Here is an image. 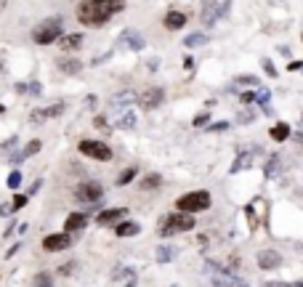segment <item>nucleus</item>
<instances>
[{"label":"nucleus","mask_w":303,"mask_h":287,"mask_svg":"<svg viewBox=\"0 0 303 287\" xmlns=\"http://www.w3.org/2000/svg\"><path fill=\"white\" fill-rule=\"evenodd\" d=\"M125 11V0H83L77 5V22L83 27H98L107 24L112 16Z\"/></svg>","instance_id":"nucleus-1"},{"label":"nucleus","mask_w":303,"mask_h":287,"mask_svg":"<svg viewBox=\"0 0 303 287\" xmlns=\"http://www.w3.org/2000/svg\"><path fill=\"white\" fill-rule=\"evenodd\" d=\"M194 229V215L186 213H176V215H165L160 224V234L162 237H176L181 231H192Z\"/></svg>","instance_id":"nucleus-2"},{"label":"nucleus","mask_w":303,"mask_h":287,"mask_svg":"<svg viewBox=\"0 0 303 287\" xmlns=\"http://www.w3.org/2000/svg\"><path fill=\"white\" fill-rule=\"evenodd\" d=\"M208 207H210V192H205V189H200V192H189V194H183V197L176 202V210H181L186 215L208 210Z\"/></svg>","instance_id":"nucleus-3"},{"label":"nucleus","mask_w":303,"mask_h":287,"mask_svg":"<svg viewBox=\"0 0 303 287\" xmlns=\"http://www.w3.org/2000/svg\"><path fill=\"white\" fill-rule=\"evenodd\" d=\"M61 37V19H48V22L37 24L35 29H32V40L37 45H48Z\"/></svg>","instance_id":"nucleus-4"},{"label":"nucleus","mask_w":303,"mask_h":287,"mask_svg":"<svg viewBox=\"0 0 303 287\" xmlns=\"http://www.w3.org/2000/svg\"><path fill=\"white\" fill-rule=\"evenodd\" d=\"M208 269H210V279H213L215 287H250L247 282L237 279L229 269H223V266H215L213 260H208Z\"/></svg>","instance_id":"nucleus-5"},{"label":"nucleus","mask_w":303,"mask_h":287,"mask_svg":"<svg viewBox=\"0 0 303 287\" xmlns=\"http://www.w3.org/2000/svg\"><path fill=\"white\" fill-rule=\"evenodd\" d=\"M80 152L85 154V157H93V160H98V162H109L112 160V149L107 146L104 141H91V139H85V141H80Z\"/></svg>","instance_id":"nucleus-6"},{"label":"nucleus","mask_w":303,"mask_h":287,"mask_svg":"<svg viewBox=\"0 0 303 287\" xmlns=\"http://www.w3.org/2000/svg\"><path fill=\"white\" fill-rule=\"evenodd\" d=\"M101 194H104V189L98 181H83L80 186L75 189V200L77 202H101Z\"/></svg>","instance_id":"nucleus-7"},{"label":"nucleus","mask_w":303,"mask_h":287,"mask_svg":"<svg viewBox=\"0 0 303 287\" xmlns=\"http://www.w3.org/2000/svg\"><path fill=\"white\" fill-rule=\"evenodd\" d=\"M162 99H165V90H162V88H147L144 93H138V96H136L138 107L147 109V112H149V109H154V107H160Z\"/></svg>","instance_id":"nucleus-8"},{"label":"nucleus","mask_w":303,"mask_h":287,"mask_svg":"<svg viewBox=\"0 0 303 287\" xmlns=\"http://www.w3.org/2000/svg\"><path fill=\"white\" fill-rule=\"evenodd\" d=\"M43 247L48 253L69 250V247H72V234H48V237L43 239Z\"/></svg>","instance_id":"nucleus-9"},{"label":"nucleus","mask_w":303,"mask_h":287,"mask_svg":"<svg viewBox=\"0 0 303 287\" xmlns=\"http://www.w3.org/2000/svg\"><path fill=\"white\" fill-rule=\"evenodd\" d=\"M117 45H128L130 51H141L144 45H147V40H144V35L138 29H125L120 37H117Z\"/></svg>","instance_id":"nucleus-10"},{"label":"nucleus","mask_w":303,"mask_h":287,"mask_svg":"<svg viewBox=\"0 0 303 287\" xmlns=\"http://www.w3.org/2000/svg\"><path fill=\"white\" fill-rule=\"evenodd\" d=\"M125 215H128V210H125V207H112V210H101V213H98V218H96V224L109 226V224H117L120 218H125Z\"/></svg>","instance_id":"nucleus-11"},{"label":"nucleus","mask_w":303,"mask_h":287,"mask_svg":"<svg viewBox=\"0 0 303 287\" xmlns=\"http://www.w3.org/2000/svg\"><path fill=\"white\" fill-rule=\"evenodd\" d=\"M279 263H282V256L276 250H261L258 253V266H261V269L269 271V269H276Z\"/></svg>","instance_id":"nucleus-12"},{"label":"nucleus","mask_w":303,"mask_h":287,"mask_svg":"<svg viewBox=\"0 0 303 287\" xmlns=\"http://www.w3.org/2000/svg\"><path fill=\"white\" fill-rule=\"evenodd\" d=\"M64 109H67V104H64V101H56V104H51V107H45V109H37V112H32V115H35L32 120L40 122V120H48V117H59Z\"/></svg>","instance_id":"nucleus-13"},{"label":"nucleus","mask_w":303,"mask_h":287,"mask_svg":"<svg viewBox=\"0 0 303 287\" xmlns=\"http://www.w3.org/2000/svg\"><path fill=\"white\" fill-rule=\"evenodd\" d=\"M85 224H88V215L85 213H69L67 221H64V234H72V231L83 229Z\"/></svg>","instance_id":"nucleus-14"},{"label":"nucleus","mask_w":303,"mask_h":287,"mask_svg":"<svg viewBox=\"0 0 303 287\" xmlns=\"http://www.w3.org/2000/svg\"><path fill=\"white\" fill-rule=\"evenodd\" d=\"M162 24H165V29H181L183 24H186V14H181V11H168Z\"/></svg>","instance_id":"nucleus-15"},{"label":"nucleus","mask_w":303,"mask_h":287,"mask_svg":"<svg viewBox=\"0 0 303 287\" xmlns=\"http://www.w3.org/2000/svg\"><path fill=\"white\" fill-rule=\"evenodd\" d=\"M215 19H218V3H215V0H205V8H202V24H205V27H213Z\"/></svg>","instance_id":"nucleus-16"},{"label":"nucleus","mask_w":303,"mask_h":287,"mask_svg":"<svg viewBox=\"0 0 303 287\" xmlns=\"http://www.w3.org/2000/svg\"><path fill=\"white\" fill-rule=\"evenodd\" d=\"M61 72H67V75H77V72L83 69V61L80 58H69V56H64V58H59V64H56Z\"/></svg>","instance_id":"nucleus-17"},{"label":"nucleus","mask_w":303,"mask_h":287,"mask_svg":"<svg viewBox=\"0 0 303 287\" xmlns=\"http://www.w3.org/2000/svg\"><path fill=\"white\" fill-rule=\"evenodd\" d=\"M253 154H261V149H250V152H242L240 157H237V162L232 165V173H237V171H245V168L253 165Z\"/></svg>","instance_id":"nucleus-18"},{"label":"nucleus","mask_w":303,"mask_h":287,"mask_svg":"<svg viewBox=\"0 0 303 287\" xmlns=\"http://www.w3.org/2000/svg\"><path fill=\"white\" fill-rule=\"evenodd\" d=\"M138 231H141V226L133 224V221H125V224H117L115 226L117 237H133V234H138Z\"/></svg>","instance_id":"nucleus-19"},{"label":"nucleus","mask_w":303,"mask_h":287,"mask_svg":"<svg viewBox=\"0 0 303 287\" xmlns=\"http://www.w3.org/2000/svg\"><path fill=\"white\" fill-rule=\"evenodd\" d=\"M290 136H293V128H290L287 122H276V125L272 128V139L274 141H287Z\"/></svg>","instance_id":"nucleus-20"},{"label":"nucleus","mask_w":303,"mask_h":287,"mask_svg":"<svg viewBox=\"0 0 303 287\" xmlns=\"http://www.w3.org/2000/svg\"><path fill=\"white\" fill-rule=\"evenodd\" d=\"M83 45V35L77 32V35H67V37H61V51H77Z\"/></svg>","instance_id":"nucleus-21"},{"label":"nucleus","mask_w":303,"mask_h":287,"mask_svg":"<svg viewBox=\"0 0 303 287\" xmlns=\"http://www.w3.org/2000/svg\"><path fill=\"white\" fill-rule=\"evenodd\" d=\"M210 37L202 35V32H197V35H186V40H183V45L186 48H202V45H208Z\"/></svg>","instance_id":"nucleus-22"},{"label":"nucleus","mask_w":303,"mask_h":287,"mask_svg":"<svg viewBox=\"0 0 303 287\" xmlns=\"http://www.w3.org/2000/svg\"><path fill=\"white\" fill-rule=\"evenodd\" d=\"M115 125H117V128H133V125H136V115L130 112V109H122Z\"/></svg>","instance_id":"nucleus-23"},{"label":"nucleus","mask_w":303,"mask_h":287,"mask_svg":"<svg viewBox=\"0 0 303 287\" xmlns=\"http://www.w3.org/2000/svg\"><path fill=\"white\" fill-rule=\"evenodd\" d=\"M176 247H170V245H160L157 247V260H160V263H168V260H173L176 258Z\"/></svg>","instance_id":"nucleus-24"},{"label":"nucleus","mask_w":303,"mask_h":287,"mask_svg":"<svg viewBox=\"0 0 303 287\" xmlns=\"http://www.w3.org/2000/svg\"><path fill=\"white\" fill-rule=\"evenodd\" d=\"M279 165H282V154H272L266 162V178H274L279 173Z\"/></svg>","instance_id":"nucleus-25"},{"label":"nucleus","mask_w":303,"mask_h":287,"mask_svg":"<svg viewBox=\"0 0 303 287\" xmlns=\"http://www.w3.org/2000/svg\"><path fill=\"white\" fill-rule=\"evenodd\" d=\"M16 90H19V93H30V96H40L43 86H40V83H19Z\"/></svg>","instance_id":"nucleus-26"},{"label":"nucleus","mask_w":303,"mask_h":287,"mask_svg":"<svg viewBox=\"0 0 303 287\" xmlns=\"http://www.w3.org/2000/svg\"><path fill=\"white\" fill-rule=\"evenodd\" d=\"M133 99H136V96L130 93V90H122V93H117L115 99L109 101V109H120L122 104H128V101H133Z\"/></svg>","instance_id":"nucleus-27"},{"label":"nucleus","mask_w":303,"mask_h":287,"mask_svg":"<svg viewBox=\"0 0 303 287\" xmlns=\"http://www.w3.org/2000/svg\"><path fill=\"white\" fill-rule=\"evenodd\" d=\"M138 175V168L133 165V168H125V171L120 173V178H117V186H125V184H130V181H133Z\"/></svg>","instance_id":"nucleus-28"},{"label":"nucleus","mask_w":303,"mask_h":287,"mask_svg":"<svg viewBox=\"0 0 303 287\" xmlns=\"http://www.w3.org/2000/svg\"><path fill=\"white\" fill-rule=\"evenodd\" d=\"M160 184H162V178H160L157 173H152V175H147V178H144L138 186H141V189H147V192H149V189H157Z\"/></svg>","instance_id":"nucleus-29"},{"label":"nucleus","mask_w":303,"mask_h":287,"mask_svg":"<svg viewBox=\"0 0 303 287\" xmlns=\"http://www.w3.org/2000/svg\"><path fill=\"white\" fill-rule=\"evenodd\" d=\"M40 146H43V144H40V141H37V139H35V141H30V144H27V146H24V149H22V157H24V160H27V157H32V154H37V152H40Z\"/></svg>","instance_id":"nucleus-30"},{"label":"nucleus","mask_w":303,"mask_h":287,"mask_svg":"<svg viewBox=\"0 0 303 287\" xmlns=\"http://www.w3.org/2000/svg\"><path fill=\"white\" fill-rule=\"evenodd\" d=\"M269 99H272V90H269V88H258V90H255V96H253V101H258L261 107H266Z\"/></svg>","instance_id":"nucleus-31"},{"label":"nucleus","mask_w":303,"mask_h":287,"mask_svg":"<svg viewBox=\"0 0 303 287\" xmlns=\"http://www.w3.org/2000/svg\"><path fill=\"white\" fill-rule=\"evenodd\" d=\"M32 287H54V285H51V274H37V277H35V282H32Z\"/></svg>","instance_id":"nucleus-32"},{"label":"nucleus","mask_w":303,"mask_h":287,"mask_svg":"<svg viewBox=\"0 0 303 287\" xmlns=\"http://www.w3.org/2000/svg\"><path fill=\"white\" fill-rule=\"evenodd\" d=\"M22 178H24V175L19 173V171H14V173L8 175V186H11V189H19V184H22Z\"/></svg>","instance_id":"nucleus-33"},{"label":"nucleus","mask_w":303,"mask_h":287,"mask_svg":"<svg viewBox=\"0 0 303 287\" xmlns=\"http://www.w3.org/2000/svg\"><path fill=\"white\" fill-rule=\"evenodd\" d=\"M27 194H16V197H14V202H11V207H14V210H19V207H24V205H27Z\"/></svg>","instance_id":"nucleus-34"},{"label":"nucleus","mask_w":303,"mask_h":287,"mask_svg":"<svg viewBox=\"0 0 303 287\" xmlns=\"http://www.w3.org/2000/svg\"><path fill=\"white\" fill-rule=\"evenodd\" d=\"M261 64H263V69H266V75H269V77H276V75H279V72H276V69H274V64H272V58H263V61H261Z\"/></svg>","instance_id":"nucleus-35"},{"label":"nucleus","mask_w":303,"mask_h":287,"mask_svg":"<svg viewBox=\"0 0 303 287\" xmlns=\"http://www.w3.org/2000/svg\"><path fill=\"white\" fill-rule=\"evenodd\" d=\"M253 120H255V115L250 112V109H242V112H240V122H242V125H247V122H253Z\"/></svg>","instance_id":"nucleus-36"},{"label":"nucleus","mask_w":303,"mask_h":287,"mask_svg":"<svg viewBox=\"0 0 303 287\" xmlns=\"http://www.w3.org/2000/svg\"><path fill=\"white\" fill-rule=\"evenodd\" d=\"M208 120H210V115H208V112H202V115H197V117H194V128H200V125H205V122H208Z\"/></svg>","instance_id":"nucleus-37"},{"label":"nucleus","mask_w":303,"mask_h":287,"mask_svg":"<svg viewBox=\"0 0 303 287\" xmlns=\"http://www.w3.org/2000/svg\"><path fill=\"white\" fill-rule=\"evenodd\" d=\"M237 83H242V86H255V83H258V77H250V75H245V77H240Z\"/></svg>","instance_id":"nucleus-38"},{"label":"nucleus","mask_w":303,"mask_h":287,"mask_svg":"<svg viewBox=\"0 0 303 287\" xmlns=\"http://www.w3.org/2000/svg\"><path fill=\"white\" fill-rule=\"evenodd\" d=\"M229 128V122H215V125H210L208 130H210V133H218V130H226Z\"/></svg>","instance_id":"nucleus-39"},{"label":"nucleus","mask_w":303,"mask_h":287,"mask_svg":"<svg viewBox=\"0 0 303 287\" xmlns=\"http://www.w3.org/2000/svg\"><path fill=\"white\" fill-rule=\"evenodd\" d=\"M253 96H255V90H245V93H240V99L247 104V101H253Z\"/></svg>","instance_id":"nucleus-40"},{"label":"nucleus","mask_w":303,"mask_h":287,"mask_svg":"<svg viewBox=\"0 0 303 287\" xmlns=\"http://www.w3.org/2000/svg\"><path fill=\"white\" fill-rule=\"evenodd\" d=\"M96 128H101V130H109V125H107V120H104V117H96Z\"/></svg>","instance_id":"nucleus-41"},{"label":"nucleus","mask_w":303,"mask_h":287,"mask_svg":"<svg viewBox=\"0 0 303 287\" xmlns=\"http://www.w3.org/2000/svg\"><path fill=\"white\" fill-rule=\"evenodd\" d=\"M11 213H14V207H11V205H0V215H3V218H5V215H11Z\"/></svg>","instance_id":"nucleus-42"},{"label":"nucleus","mask_w":303,"mask_h":287,"mask_svg":"<svg viewBox=\"0 0 303 287\" xmlns=\"http://www.w3.org/2000/svg\"><path fill=\"white\" fill-rule=\"evenodd\" d=\"M19 162H24V157H22V152H16V154H11V165H19Z\"/></svg>","instance_id":"nucleus-43"},{"label":"nucleus","mask_w":303,"mask_h":287,"mask_svg":"<svg viewBox=\"0 0 303 287\" xmlns=\"http://www.w3.org/2000/svg\"><path fill=\"white\" fill-rule=\"evenodd\" d=\"M14 144H16V136H11L8 141H3V152H5V149H11V146H14Z\"/></svg>","instance_id":"nucleus-44"},{"label":"nucleus","mask_w":303,"mask_h":287,"mask_svg":"<svg viewBox=\"0 0 303 287\" xmlns=\"http://www.w3.org/2000/svg\"><path fill=\"white\" fill-rule=\"evenodd\" d=\"M75 271V263H69V266H61V274H72Z\"/></svg>","instance_id":"nucleus-45"},{"label":"nucleus","mask_w":303,"mask_h":287,"mask_svg":"<svg viewBox=\"0 0 303 287\" xmlns=\"http://www.w3.org/2000/svg\"><path fill=\"white\" fill-rule=\"evenodd\" d=\"M14 229H16V221H11V224H8V226H5V237H8V234H11V231H14Z\"/></svg>","instance_id":"nucleus-46"},{"label":"nucleus","mask_w":303,"mask_h":287,"mask_svg":"<svg viewBox=\"0 0 303 287\" xmlns=\"http://www.w3.org/2000/svg\"><path fill=\"white\" fill-rule=\"evenodd\" d=\"M290 72H295V69H301V61H290V67H287Z\"/></svg>","instance_id":"nucleus-47"},{"label":"nucleus","mask_w":303,"mask_h":287,"mask_svg":"<svg viewBox=\"0 0 303 287\" xmlns=\"http://www.w3.org/2000/svg\"><path fill=\"white\" fill-rule=\"evenodd\" d=\"M125 287H136V274H130V279H128V285Z\"/></svg>","instance_id":"nucleus-48"},{"label":"nucleus","mask_w":303,"mask_h":287,"mask_svg":"<svg viewBox=\"0 0 303 287\" xmlns=\"http://www.w3.org/2000/svg\"><path fill=\"white\" fill-rule=\"evenodd\" d=\"M5 5H8V0H0V11H3V8H5Z\"/></svg>","instance_id":"nucleus-49"}]
</instances>
